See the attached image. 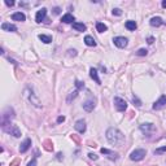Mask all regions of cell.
<instances>
[{"mask_svg": "<svg viewBox=\"0 0 166 166\" xmlns=\"http://www.w3.org/2000/svg\"><path fill=\"white\" fill-rule=\"evenodd\" d=\"M107 139L110 144H114L117 147H122L125 143V135L115 127H110L107 131Z\"/></svg>", "mask_w": 166, "mask_h": 166, "instance_id": "obj_1", "label": "cell"}, {"mask_svg": "<svg viewBox=\"0 0 166 166\" xmlns=\"http://www.w3.org/2000/svg\"><path fill=\"white\" fill-rule=\"evenodd\" d=\"M14 118V110L11 107H8L1 114V127H5L11 125V121Z\"/></svg>", "mask_w": 166, "mask_h": 166, "instance_id": "obj_2", "label": "cell"}, {"mask_svg": "<svg viewBox=\"0 0 166 166\" xmlns=\"http://www.w3.org/2000/svg\"><path fill=\"white\" fill-rule=\"evenodd\" d=\"M3 130L5 132H8V134H11V135H13L14 138H20L21 136V131H20V129H18L16 125H8V126H5V127H3Z\"/></svg>", "mask_w": 166, "mask_h": 166, "instance_id": "obj_3", "label": "cell"}, {"mask_svg": "<svg viewBox=\"0 0 166 166\" xmlns=\"http://www.w3.org/2000/svg\"><path fill=\"white\" fill-rule=\"evenodd\" d=\"M147 155V151L145 149H135L134 152H131L130 155V158L132 161H141Z\"/></svg>", "mask_w": 166, "mask_h": 166, "instance_id": "obj_4", "label": "cell"}, {"mask_svg": "<svg viewBox=\"0 0 166 166\" xmlns=\"http://www.w3.org/2000/svg\"><path fill=\"white\" fill-rule=\"evenodd\" d=\"M114 105H115V109L118 110V112H125L127 109V103L121 97H114Z\"/></svg>", "mask_w": 166, "mask_h": 166, "instance_id": "obj_5", "label": "cell"}, {"mask_svg": "<svg viewBox=\"0 0 166 166\" xmlns=\"http://www.w3.org/2000/svg\"><path fill=\"white\" fill-rule=\"evenodd\" d=\"M140 130H141V132H144L147 135H151V134H153L156 131V127L152 123H143V125H140Z\"/></svg>", "mask_w": 166, "mask_h": 166, "instance_id": "obj_6", "label": "cell"}, {"mask_svg": "<svg viewBox=\"0 0 166 166\" xmlns=\"http://www.w3.org/2000/svg\"><path fill=\"white\" fill-rule=\"evenodd\" d=\"M165 107H166V96L162 95L157 100V101L153 104V109H155V110H160V109H162V108H165Z\"/></svg>", "mask_w": 166, "mask_h": 166, "instance_id": "obj_7", "label": "cell"}, {"mask_svg": "<svg viewBox=\"0 0 166 166\" xmlns=\"http://www.w3.org/2000/svg\"><path fill=\"white\" fill-rule=\"evenodd\" d=\"M113 42H114V44L117 45L118 48H125L127 45V38H125V37H117V38H114L113 39Z\"/></svg>", "mask_w": 166, "mask_h": 166, "instance_id": "obj_8", "label": "cell"}, {"mask_svg": "<svg viewBox=\"0 0 166 166\" xmlns=\"http://www.w3.org/2000/svg\"><path fill=\"white\" fill-rule=\"evenodd\" d=\"M45 16H47V9L45 8L39 9V11L37 12V16H35V21H37L38 23H40L42 21L45 20Z\"/></svg>", "mask_w": 166, "mask_h": 166, "instance_id": "obj_9", "label": "cell"}, {"mask_svg": "<svg viewBox=\"0 0 166 166\" xmlns=\"http://www.w3.org/2000/svg\"><path fill=\"white\" fill-rule=\"evenodd\" d=\"M74 127H75V130L77 131H79V132H83L86 131V122L83 121V119H78V121L75 122V125H74Z\"/></svg>", "mask_w": 166, "mask_h": 166, "instance_id": "obj_10", "label": "cell"}, {"mask_svg": "<svg viewBox=\"0 0 166 166\" xmlns=\"http://www.w3.org/2000/svg\"><path fill=\"white\" fill-rule=\"evenodd\" d=\"M100 152H101L103 155H108V157H109L110 160H117V158H118V155H117V153H114L113 151H109V149H107V148H101Z\"/></svg>", "mask_w": 166, "mask_h": 166, "instance_id": "obj_11", "label": "cell"}, {"mask_svg": "<svg viewBox=\"0 0 166 166\" xmlns=\"http://www.w3.org/2000/svg\"><path fill=\"white\" fill-rule=\"evenodd\" d=\"M30 147H31V139H25V141H23L20 147V152L21 153L27 152V149L30 148Z\"/></svg>", "mask_w": 166, "mask_h": 166, "instance_id": "obj_12", "label": "cell"}, {"mask_svg": "<svg viewBox=\"0 0 166 166\" xmlns=\"http://www.w3.org/2000/svg\"><path fill=\"white\" fill-rule=\"evenodd\" d=\"M149 23H151V26H153V27H158V26L163 25L165 22L162 21V18H161V17H153V18H151Z\"/></svg>", "mask_w": 166, "mask_h": 166, "instance_id": "obj_13", "label": "cell"}, {"mask_svg": "<svg viewBox=\"0 0 166 166\" xmlns=\"http://www.w3.org/2000/svg\"><path fill=\"white\" fill-rule=\"evenodd\" d=\"M1 29H3L4 31H12V33L17 31V26H14V25L8 23V22H3V23H1Z\"/></svg>", "mask_w": 166, "mask_h": 166, "instance_id": "obj_14", "label": "cell"}, {"mask_svg": "<svg viewBox=\"0 0 166 166\" xmlns=\"http://www.w3.org/2000/svg\"><path fill=\"white\" fill-rule=\"evenodd\" d=\"M12 20H13V21H20V22H22V21L26 20V16L22 13V12H16V13L12 14Z\"/></svg>", "mask_w": 166, "mask_h": 166, "instance_id": "obj_15", "label": "cell"}, {"mask_svg": "<svg viewBox=\"0 0 166 166\" xmlns=\"http://www.w3.org/2000/svg\"><path fill=\"white\" fill-rule=\"evenodd\" d=\"M93 108H95V101L93 100H87V101L83 104V109L86 112H92Z\"/></svg>", "mask_w": 166, "mask_h": 166, "instance_id": "obj_16", "label": "cell"}, {"mask_svg": "<svg viewBox=\"0 0 166 166\" xmlns=\"http://www.w3.org/2000/svg\"><path fill=\"white\" fill-rule=\"evenodd\" d=\"M90 75H91V78H92L93 81H95L96 83H97V85H101V81H100V78H99L97 70H96V69H93V68L90 69Z\"/></svg>", "mask_w": 166, "mask_h": 166, "instance_id": "obj_17", "label": "cell"}, {"mask_svg": "<svg viewBox=\"0 0 166 166\" xmlns=\"http://www.w3.org/2000/svg\"><path fill=\"white\" fill-rule=\"evenodd\" d=\"M43 148H44L47 152H52V151H53V143H52V140L47 139V140L43 141Z\"/></svg>", "mask_w": 166, "mask_h": 166, "instance_id": "obj_18", "label": "cell"}, {"mask_svg": "<svg viewBox=\"0 0 166 166\" xmlns=\"http://www.w3.org/2000/svg\"><path fill=\"white\" fill-rule=\"evenodd\" d=\"M61 21L64 23H71L74 21V17H73V14H70V13H66V14H64L62 16V18H61Z\"/></svg>", "mask_w": 166, "mask_h": 166, "instance_id": "obj_19", "label": "cell"}, {"mask_svg": "<svg viewBox=\"0 0 166 166\" xmlns=\"http://www.w3.org/2000/svg\"><path fill=\"white\" fill-rule=\"evenodd\" d=\"M85 43L88 45V47H95V45H96L95 39H93L91 35H86V37H85Z\"/></svg>", "mask_w": 166, "mask_h": 166, "instance_id": "obj_20", "label": "cell"}, {"mask_svg": "<svg viewBox=\"0 0 166 166\" xmlns=\"http://www.w3.org/2000/svg\"><path fill=\"white\" fill-rule=\"evenodd\" d=\"M73 29H74V30L81 31V33H82V31H85L87 27H86L85 23H81V22H73Z\"/></svg>", "mask_w": 166, "mask_h": 166, "instance_id": "obj_21", "label": "cell"}, {"mask_svg": "<svg viewBox=\"0 0 166 166\" xmlns=\"http://www.w3.org/2000/svg\"><path fill=\"white\" fill-rule=\"evenodd\" d=\"M125 26H126L127 30L134 31L136 29V22H135V21H127V22L125 23Z\"/></svg>", "mask_w": 166, "mask_h": 166, "instance_id": "obj_22", "label": "cell"}, {"mask_svg": "<svg viewBox=\"0 0 166 166\" xmlns=\"http://www.w3.org/2000/svg\"><path fill=\"white\" fill-rule=\"evenodd\" d=\"M39 39L42 40L43 43H45V44H48V43H51V42H52V37H51V35L40 34V35H39Z\"/></svg>", "mask_w": 166, "mask_h": 166, "instance_id": "obj_23", "label": "cell"}, {"mask_svg": "<svg viewBox=\"0 0 166 166\" xmlns=\"http://www.w3.org/2000/svg\"><path fill=\"white\" fill-rule=\"evenodd\" d=\"M96 29H97L99 33H105V31L108 30L107 25H104L103 22H97V23H96Z\"/></svg>", "mask_w": 166, "mask_h": 166, "instance_id": "obj_24", "label": "cell"}, {"mask_svg": "<svg viewBox=\"0 0 166 166\" xmlns=\"http://www.w3.org/2000/svg\"><path fill=\"white\" fill-rule=\"evenodd\" d=\"M30 101L33 103V104H34L35 107H38V108L40 107V103H39V100H38V99L35 97L34 95H33V93H31V96H30Z\"/></svg>", "mask_w": 166, "mask_h": 166, "instance_id": "obj_25", "label": "cell"}, {"mask_svg": "<svg viewBox=\"0 0 166 166\" xmlns=\"http://www.w3.org/2000/svg\"><path fill=\"white\" fill-rule=\"evenodd\" d=\"M71 140H73L77 145H79V144H81V141H82L81 138H79V135H75V134H73V135H71Z\"/></svg>", "mask_w": 166, "mask_h": 166, "instance_id": "obj_26", "label": "cell"}, {"mask_svg": "<svg viewBox=\"0 0 166 166\" xmlns=\"http://www.w3.org/2000/svg\"><path fill=\"white\" fill-rule=\"evenodd\" d=\"M77 96H78V91H73V92H71L70 95L68 96V99H66V101H68V103H70V101H71V99H75Z\"/></svg>", "mask_w": 166, "mask_h": 166, "instance_id": "obj_27", "label": "cell"}, {"mask_svg": "<svg viewBox=\"0 0 166 166\" xmlns=\"http://www.w3.org/2000/svg\"><path fill=\"white\" fill-rule=\"evenodd\" d=\"M166 152V145H163V147H161V148H157L155 151V155H162V153H165Z\"/></svg>", "mask_w": 166, "mask_h": 166, "instance_id": "obj_28", "label": "cell"}, {"mask_svg": "<svg viewBox=\"0 0 166 166\" xmlns=\"http://www.w3.org/2000/svg\"><path fill=\"white\" fill-rule=\"evenodd\" d=\"M147 53H148V51H147L145 48H141V49H139V51L136 52L138 56H147Z\"/></svg>", "mask_w": 166, "mask_h": 166, "instance_id": "obj_29", "label": "cell"}, {"mask_svg": "<svg viewBox=\"0 0 166 166\" xmlns=\"http://www.w3.org/2000/svg\"><path fill=\"white\" fill-rule=\"evenodd\" d=\"M75 86H77L78 90H83V88H85V83L81 82V81H75Z\"/></svg>", "mask_w": 166, "mask_h": 166, "instance_id": "obj_30", "label": "cell"}, {"mask_svg": "<svg viewBox=\"0 0 166 166\" xmlns=\"http://www.w3.org/2000/svg\"><path fill=\"white\" fill-rule=\"evenodd\" d=\"M132 101H134V105H136V107H141V101L140 100H139L138 97H136V96H134V97H132Z\"/></svg>", "mask_w": 166, "mask_h": 166, "instance_id": "obj_31", "label": "cell"}, {"mask_svg": "<svg viewBox=\"0 0 166 166\" xmlns=\"http://www.w3.org/2000/svg\"><path fill=\"white\" fill-rule=\"evenodd\" d=\"M20 163H21V158L17 157V158H14V160L11 162V166H18Z\"/></svg>", "mask_w": 166, "mask_h": 166, "instance_id": "obj_32", "label": "cell"}, {"mask_svg": "<svg viewBox=\"0 0 166 166\" xmlns=\"http://www.w3.org/2000/svg\"><path fill=\"white\" fill-rule=\"evenodd\" d=\"M113 14H114V16H121L122 11H121V9H118V8H115V9H113Z\"/></svg>", "mask_w": 166, "mask_h": 166, "instance_id": "obj_33", "label": "cell"}, {"mask_svg": "<svg viewBox=\"0 0 166 166\" xmlns=\"http://www.w3.org/2000/svg\"><path fill=\"white\" fill-rule=\"evenodd\" d=\"M27 166H37V158H33V160L29 162Z\"/></svg>", "mask_w": 166, "mask_h": 166, "instance_id": "obj_34", "label": "cell"}, {"mask_svg": "<svg viewBox=\"0 0 166 166\" xmlns=\"http://www.w3.org/2000/svg\"><path fill=\"white\" fill-rule=\"evenodd\" d=\"M65 121V117L64 115H60L59 118H57V123H61V122H64Z\"/></svg>", "mask_w": 166, "mask_h": 166, "instance_id": "obj_35", "label": "cell"}, {"mask_svg": "<svg viewBox=\"0 0 166 166\" xmlns=\"http://www.w3.org/2000/svg\"><path fill=\"white\" fill-rule=\"evenodd\" d=\"M88 157H90L91 160H97V156L93 155V153H88Z\"/></svg>", "mask_w": 166, "mask_h": 166, "instance_id": "obj_36", "label": "cell"}, {"mask_svg": "<svg viewBox=\"0 0 166 166\" xmlns=\"http://www.w3.org/2000/svg\"><path fill=\"white\" fill-rule=\"evenodd\" d=\"M5 4L8 7H13L14 5V1H9V0H5Z\"/></svg>", "mask_w": 166, "mask_h": 166, "instance_id": "obj_37", "label": "cell"}, {"mask_svg": "<svg viewBox=\"0 0 166 166\" xmlns=\"http://www.w3.org/2000/svg\"><path fill=\"white\" fill-rule=\"evenodd\" d=\"M69 52H70V53H69V56H75V55H77L75 49H73V51H71V49H69Z\"/></svg>", "mask_w": 166, "mask_h": 166, "instance_id": "obj_38", "label": "cell"}, {"mask_svg": "<svg viewBox=\"0 0 166 166\" xmlns=\"http://www.w3.org/2000/svg\"><path fill=\"white\" fill-rule=\"evenodd\" d=\"M60 12H61V9H60L59 7H57V8H55V9H53V13H55V14H60Z\"/></svg>", "mask_w": 166, "mask_h": 166, "instance_id": "obj_39", "label": "cell"}, {"mask_svg": "<svg viewBox=\"0 0 166 166\" xmlns=\"http://www.w3.org/2000/svg\"><path fill=\"white\" fill-rule=\"evenodd\" d=\"M153 42H155V38H152V37L148 38V43H149V44H152Z\"/></svg>", "mask_w": 166, "mask_h": 166, "instance_id": "obj_40", "label": "cell"}, {"mask_svg": "<svg viewBox=\"0 0 166 166\" xmlns=\"http://www.w3.org/2000/svg\"><path fill=\"white\" fill-rule=\"evenodd\" d=\"M87 144H88L90 147H93V148L96 147V143H92V141H87Z\"/></svg>", "mask_w": 166, "mask_h": 166, "instance_id": "obj_41", "label": "cell"}, {"mask_svg": "<svg viewBox=\"0 0 166 166\" xmlns=\"http://www.w3.org/2000/svg\"><path fill=\"white\" fill-rule=\"evenodd\" d=\"M57 158H59V160H61V158H62V153H57Z\"/></svg>", "mask_w": 166, "mask_h": 166, "instance_id": "obj_42", "label": "cell"}, {"mask_svg": "<svg viewBox=\"0 0 166 166\" xmlns=\"http://www.w3.org/2000/svg\"><path fill=\"white\" fill-rule=\"evenodd\" d=\"M162 7H163V8H166V0H163V1H162Z\"/></svg>", "mask_w": 166, "mask_h": 166, "instance_id": "obj_43", "label": "cell"}]
</instances>
